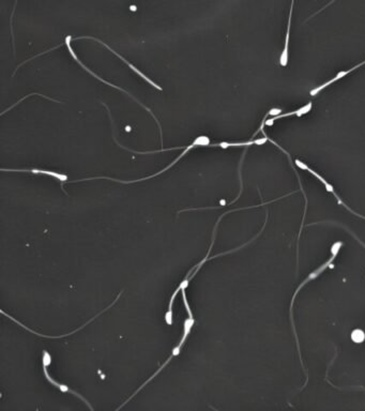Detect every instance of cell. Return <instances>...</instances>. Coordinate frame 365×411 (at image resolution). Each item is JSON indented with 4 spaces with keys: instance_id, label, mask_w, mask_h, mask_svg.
Listing matches in <instances>:
<instances>
[{
    "instance_id": "obj_1",
    "label": "cell",
    "mask_w": 365,
    "mask_h": 411,
    "mask_svg": "<svg viewBox=\"0 0 365 411\" xmlns=\"http://www.w3.org/2000/svg\"><path fill=\"white\" fill-rule=\"evenodd\" d=\"M343 246V242L342 241H339V242H335L334 244H333V246H332V248H331V253H332V256L330 257V259L329 260H327L326 263L324 264V265H322L320 266L318 269H316L315 271L314 272H312V273H310V275H308L303 282L301 283V285H299L298 286V288L295 289V291H294V295H293V297H292V303H291V309H289V312H291V321H292V331H293V334H294V339H295V342H297V347H298V351H299V357H300V362H301V365H302V369H303V372L305 373V375H306V382L304 383V387L302 388V389H304L305 387H306V384H307V382H308V374H307V371L304 369V364H303V361H302V357H301V351H300V344H299V339H298V334H297V330H295V326H294V321H293V315H292V308H293V303H294V300H295V296H297L298 294H299V291H300V289L303 287L304 285H306L308 282L310 281H313V279H315L316 277H318L320 274H322L327 268H328V266H330L331 264H332V261L335 259V257H336V255H337V253L339 252V250H341V247Z\"/></svg>"
},
{
    "instance_id": "obj_2",
    "label": "cell",
    "mask_w": 365,
    "mask_h": 411,
    "mask_svg": "<svg viewBox=\"0 0 365 411\" xmlns=\"http://www.w3.org/2000/svg\"><path fill=\"white\" fill-rule=\"evenodd\" d=\"M72 39H73V38H72V36H71V35H68V36H66V40H65V44L67 45V47H68V51H69V53H70V54H71V56H72V57H73V59H74L75 61H76V62H77V64H78V65H79V66H80L81 68H84V70H85L86 72H88V73H89V74H91V75H92L93 77H96L97 79H99V80H100V82H102V83H104V84H106V85H109V86H110V87H111V88H115V89H117V90H120V91H122V92H124V93H127V95H128V96H129V97H130L131 99H133L135 102H137L138 104H140V105H141V106H142V107H144L145 109H146V110L148 111V113H149V114H150L151 116H152V117L154 118V120H155L156 124H158V126H159V130H160V135H161V144H162V146H163V133H162V127H161V124H160L159 120H158V119H156V117L154 116V114L152 113V111H151V109H150L149 107H147V106H146V105H144L143 103H141L140 101H138V100H137L136 98H134V97H133V96H132V95H131V93H130V92H128L127 90H124V89L120 88V87H118V86H116V85H114V84H111V83H109V82H108V80H104L103 78H101V77H100L99 75H97V74H96V73H94V72H92V71L90 70V68H87V67H86V66H85V65L83 64V62H81V61H80V60L78 59V57H77V56H76V54H75V52L73 51V48H72V46H71V41H72Z\"/></svg>"
},
{
    "instance_id": "obj_3",
    "label": "cell",
    "mask_w": 365,
    "mask_h": 411,
    "mask_svg": "<svg viewBox=\"0 0 365 411\" xmlns=\"http://www.w3.org/2000/svg\"><path fill=\"white\" fill-rule=\"evenodd\" d=\"M194 322H195V320H194V317H188V318H187V319L185 320V322H184V328H183V334H182V338H181V340H180V342H179V344H178L177 346H176V347L174 348V349H173V351H172V354H171V356H169V357H168V359L166 360V362H165L164 364H163V365H162V366L160 367V369L158 370V372H156V373H154V374H153V375H152V376H151V377H150V378L148 379V380H147L146 382H144V383H143V385H141V387H140V388H138V389H137V390H136V391L134 392V394H132V395H131V396L129 397V400H127V401H125V403H123V404L121 405V406H120V407H119V408H117V410H119V409H120V408L124 407V406H125V405H127V404H128V403H129V402H130V401L132 400V398H133V397H134V396H135V395H136V394L138 393V392H140V391H141V390H142V389H143L144 387H146V384H148V383H149V382H150L151 380H152V379H153L154 377H156V375H158V374H159V373H160V372H161V371H162L163 369H165V367H166V365H167V364H168L169 362H171V361H172V359H173V358H175V357H177V356H178V354H179V353H180V351H181V349H182V347H183V345H184V342H185V341H186V339H187V336H188V335H190V333H191V330H192V328H193V326H194Z\"/></svg>"
},
{
    "instance_id": "obj_4",
    "label": "cell",
    "mask_w": 365,
    "mask_h": 411,
    "mask_svg": "<svg viewBox=\"0 0 365 411\" xmlns=\"http://www.w3.org/2000/svg\"><path fill=\"white\" fill-rule=\"evenodd\" d=\"M50 363H52V357H50V354H49V352L48 351H46V350H44L43 351V358H42V364H43V373H44V376H45V378L47 379V381L52 384V385H55L56 388H57L58 390H60V392H64V393H71V394H73L74 396H77L78 398H80L81 401H83L88 407H89L91 410H93V408H92V406L91 405L88 403V401L86 400L85 397H83L81 396L80 394H78L77 392H75V391H73L72 389H70L68 387V385H66V384H64V383H59V382H57L55 380V379H53L52 377H50V375H49V373H48V370H47V367L50 365Z\"/></svg>"
},
{
    "instance_id": "obj_5",
    "label": "cell",
    "mask_w": 365,
    "mask_h": 411,
    "mask_svg": "<svg viewBox=\"0 0 365 411\" xmlns=\"http://www.w3.org/2000/svg\"><path fill=\"white\" fill-rule=\"evenodd\" d=\"M294 163H295V165H297L298 167H300V168H301V170H303V171H310V172L312 173V175H313V176H315V177H316V178H317V179L319 180V181H320V182H322V183H324V185L326 186V190H327V191H328V192H331V193H332V194H333V195H334V197L336 198V201H337V204H338V205H341V206H343V207H345V208H346V209H347V210L349 211V212H351L352 214H355L356 216H359V217H361V219H364V220H365V216H363V215H360V214H358V213H356L354 210H351V209H350V208L348 207V206H347V205H346V204H345V203H344V202L342 201V199H341V197H339V196H338V195L336 194V192L334 191V189H333V186H332V185H331V184H330V183H329L328 181H326V180H325V179H324V178H323L322 176H320V175H319V173H317V172H316L315 171H313V170H311V168H310V167H308L307 165H305L304 163H302V162H301L300 160H295V161H294Z\"/></svg>"
},
{
    "instance_id": "obj_6",
    "label": "cell",
    "mask_w": 365,
    "mask_h": 411,
    "mask_svg": "<svg viewBox=\"0 0 365 411\" xmlns=\"http://www.w3.org/2000/svg\"><path fill=\"white\" fill-rule=\"evenodd\" d=\"M80 39H88V40H94V41H97V42L101 43V44H102L103 46H105L106 48H108V49H109V51H110V52H111L112 54H114V55H116L118 58H120V60H122V61L124 62V64H125V65H127V66H128V67H129L130 68H132V70H133V71H134V72H135V73L137 74V75H140V76H141V77H142V78H143L144 80H146V82H147V83H149V84H150L151 86H152V87H154V88H156V89H158V90H162V88H161V87H160V86H159L158 84H155V83L153 82V80H151V79H150V78H149V77H148L147 75H145V74H144L143 72H141L140 70H138V68H135V67H134L133 65H132V64H131V62H129L128 60H125V58H123L121 55H119V54H118L117 52H115V51H114V49H112L111 47H110V46H109L108 44H106V43H104L103 41H101V40H99V39H97V38H93V36H77V38H73L72 40H73V41H77V40H80Z\"/></svg>"
},
{
    "instance_id": "obj_7",
    "label": "cell",
    "mask_w": 365,
    "mask_h": 411,
    "mask_svg": "<svg viewBox=\"0 0 365 411\" xmlns=\"http://www.w3.org/2000/svg\"><path fill=\"white\" fill-rule=\"evenodd\" d=\"M1 171H10V172H33L37 173V175H45L49 177H54L61 183L68 181V176L64 175V173H59L56 171H44V170H37V168H33V170H7V168H2Z\"/></svg>"
},
{
    "instance_id": "obj_8",
    "label": "cell",
    "mask_w": 365,
    "mask_h": 411,
    "mask_svg": "<svg viewBox=\"0 0 365 411\" xmlns=\"http://www.w3.org/2000/svg\"><path fill=\"white\" fill-rule=\"evenodd\" d=\"M293 3H294V0H292L291 10H289L285 46H284V51H283V53L281 54V57H280V64H281L282 67H286L288 65V45H289V35H291V27H292L291 24H292V11H293Z\"/></svg>"
},
{
    "instance_id": "obj_9",
    "label": "cell",
    "mask_w": 365,
    "mask_h": 411,
    "mask_svg": "<svg viewBox=\"0 0 365 411\" xmlns=\"http://www.w3.org/2000/svg\"><path fill=\"white\" fill-rule=\"evenodd\" d=\"M365 65V60L364 61H362V62H360V64L359 65H357L356 67H354V68H351L350 70H347V71H342V72H339V73H337V75L334 77V78H332V79H330L329 82H327V83H325L324 85H322V86H319V87H317V88H315V89H313V90H311V92H310V95L311 96H316V95H318V92L319 91H322V90H324L325 88H327V87L328 86H330L331 84H333L334 82H336V80H338V79H341V78H343L345 75H347V74H349V73H351L352 71H355V70H357V68H359L360 67H362V66H364Z\"/></svg>"
},
{
    "instance_id": "obj_10",
    "label": "cell",
    "mask_w": 365,
    "mask_h": 411,
    "mask_svg": "<svg viewBox=\"0 0 365 411\" xmlns=\"http://www.w3.org/2000/svg\"><path fill=\"white\" fill-rule=\"evenodd\" d=\"M311 109H312V102H308L306 105H304L303 107H301V108H299V109H297V110H294V111H292V113L282 114V115H278V116H275V117L271 118V119H266V123H265V124H266V126L270 127V126H272L273 122H274L275 120H279V119H281V118H285V117H288V116H293V115L300 117V116H302V115H305V114H307L308 111H311Z\"/></svg>"
},
{
    "instance_id": "obj_11",
    "label": "cell",
    "mask_w": 365,
    "mask_h": 411,
    "mask_svg": "<svg viewBox=\"0 0 365 411\" xmlns=\"http://www.w3.org/2000/svg\"><path fill=\"white\" fill-rule=\"evenodd\" d=\"M33 96H40V97H43V98H45V99H47V100H49V101H54V102H56V103H61L60 101H57V100H55V99H52V98H48V97H46V96H44V95H41V93H30V95H28V96H26V97H24L23 99H21L20 101H17L14 105H12V106L10 107V108H8V109H5L4 111H2V114L1 115H4L5 113H7V111H9L10 109H12V108H14L16 105H18L20 104L22 101H24L25 99H27V98H29V97H33Z\"/></svg>"
},
{
    "instance_id": "obj_12",
    "label": "cell",
    "mask_w": 365,
    "mask_h": 411,
    "mask_svg": "<svg viewBox=\"0 0 365 411\" xmlns=\"http://www.w3.org/2000/svg\"><path fill=\"white\" fill-rule=\"evenodd\" d=\"M351 340L355 342H357V344H361V342H363L365 340V333L360 329L354 330L351 333Z\"/></svg>"
},
{
    "instance_id": "obj_13",
    "label": "cell",
    "mask_w": 365,
    "mask_h": 411,
    "mask_svg": "<svg viewBox=\"0 0 365 411\" xmlns=\"http://www.w3.org/2000/svg\"><path fill=\"white\" fill-rule=\"evenodd\" d=\"M125 130H127V131H130V130H131V128H130V127H127V128H125Z\"/></svg>"
}]
</instances>
